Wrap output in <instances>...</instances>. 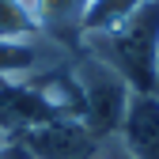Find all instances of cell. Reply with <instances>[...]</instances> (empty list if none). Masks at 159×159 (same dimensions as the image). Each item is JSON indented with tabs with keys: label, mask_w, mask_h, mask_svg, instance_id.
<instances>
[{
	"label": "cell",
	"mask_w": 159,
	"mask_h": 159,
	"mask_svg": "<svg viewBox=\"0 0 159 159\" xmlns=\"http://www.w3.org/2000/svg\"><path fill=\"white\" fill-rule=\"evenodd\" d=\"M19 144L27 148V159H87L95 136L80 117H46L19 129Z\"/></svg>",
	"instance_id": "cell-3"
},
{
	"label": "cell",
	"mask_w": 159,
	"mask_h": 159,
	"mask_svg": "<svg viewBox=\"0 0 159 159\" xmlns=\"http://www.w3.org/2000/svg\"><path fill=\"white\" fill-rule=\"evenodd\" d=\"M95 159H125V155H95Z\"/></svg>",
	"instance_id": "cell-6"
},
{
	"label": "cell",
	"mask_w": 159,
	"mask_h": 159,
	"mask_svg": "<svg viewBox=\"0 0 159 159\" xmlns=\"http://www.w3.org/2000/svg\"><path fill=\"white\" fill-rule=\"evenodd\" d=\"M91 57L106 61L133 91H152L159 80V0H140L114 30L80 34Z\"/></svg>",
	"instance_id": "cell-1"
},
{
	"label": "cell",
	"mask_w": 159,
	"mask_h": 159,
	"mask_svg": "<svg viewBox=\"0 0 159 159\" xmlns=\"http://www.w3.org/2000/svg\"><path fill=\"white\" fill-rule=\"evenodd\" d=\"M72 80H76V91H80V121L91 129V136L117 133L133 87L106 61H98L91 53H84L72 65Z\"/></svg>",
	"instance_id": "cell-2"
},
{
	"label": "cell",
	"mask_w": 159,
	"mask_h": 159,
	"mask_svg": "<svg viewBox=\"0 0 159 159\" xmlns=\"http://www.w3.org/2000/svg\"><path fill=\"white\" fill-rule=\"evenodd\" d=\"M117 148L125 159H159V95L133 91L117 125Z\"/></svg>",
	"instance_id": "cell-4"
},
{
	"label": "cell",
	"mask_w": 159,
	"mask_h": 159,
	"mask_svg": "<svg viewBox=\"0 0 159 159\" xmlns=\"http://www.w3.org/2000/svg\"><path fill=\"white\" fill-rule=\"evenodd\" d=\"M91 0H42L38 4V27L46 30H84V15H87Z\"/></svg>",
	"instance_id": "cell-5"
}]
</instances>
